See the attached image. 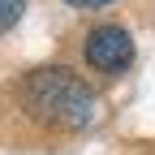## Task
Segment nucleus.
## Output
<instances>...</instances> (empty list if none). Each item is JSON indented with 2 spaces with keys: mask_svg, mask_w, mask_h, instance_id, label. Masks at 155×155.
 Wrapping results in <instances>:
<instances>
[{
  "mask_svg": "<svg viewBox=\"0 0 155 155\" xmlns=\"http://www.w3.org/2000/svg\"><path fill=\"white\" fill-rule=\"evenodd\" d=\"M22 104L35 121L56 129H86L95 121V91L69 69H35L22 82Z\"/></svg>",
  "mask_w": 155,
  "mask_h": 155,
  "instance_id": "obj_1",
  "label": "nucleus"
},
{
  "mask_svg": "<svg viewBox=\"0 0 155 155\" xmlns=\"http://www.w3.org/2000/svg\"><path fill=\"white\" fill-rule=\"evenodd\" d=\"M129 61H134V39H129V30H121V26L91 30V39H86V65H91V69L121 73V69H129Z\"/></svg>",
  "mask_w": 155,
  "mask_h": 155,
  "instance_id": "obj_2",
  "label": "nucleus"
},
{
  "mask_svg": "<svg viewBox=\"0 0 155 155\" xmlns=\"http://www.w3.org/2000/svg\"><path fill=\"white\" fill-rule=\"evenodd\" d=\"M22 9H26V0H0V35L22 17Z\"/></svg>",
  "mask_w": 155,
  "mask_h": 155,
  "instance_id": "obj_3",
  "label": "nucleus"
},
{
  "mask_svg": "<svg viewBox=\"0 0 155 155\" xmlns=\"http://www.w3.org/2000/svg\"><path fill=\"white\" fill-rule=\"evenodd\" d=\"M65 5H78V9H104V5H112V0H65Z\"/></svg>",
  "mask_w": 155,
  "mask_h": 155,
  "instance_id": "obj_4",
  "label": "nucleus"
}]
</instances>
